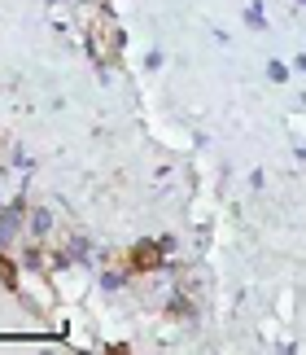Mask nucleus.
Returning <instances> with one entry per match:
<instances>
[{"instance_id": "obj_3", "label": "nucleus", "mask_w": 306, "mask_h": 355, "mask_svg": "<svg viewBox=\"0 0 306 355\" xmlns=\"http://www.w3.org/2000/svg\"><path fill=\"white\" fill-rule=\"evenodd\" d=\"M271 79H276V84H280V79H289V66H285V62H271Z\"/></svg>"}, {"instance_id": "obj_1", "label": "nucleus", "mask_w": 306, "mask_h": 355, "mask_svg": "<svg viewBox=\"0 0 306 355\" xmlns=\"http://www.w3.org/2000/svg\"><path fill=\"white\" fill-rule=\"evenodd\" d=\"M158 245H141V250H136V263H141V268H153V263H158Z\"/></svg>"}, {"instance_id": "obj_2", "label": "nucleus", "mask_w": 306, "mask_h": 355, "mask_svg": "<svg viewBox=\"0 0 306 355\" xmlns=\"http://www.w3.org/2000/svg\"><path fill=\"white\" fill-rule=\"evenodd\" d=\"M31 228L44 237V233H48V211H31Z\"/></svg>"}]
</instances>
